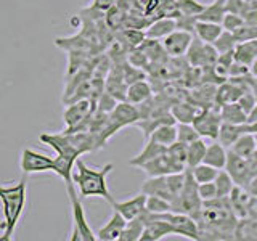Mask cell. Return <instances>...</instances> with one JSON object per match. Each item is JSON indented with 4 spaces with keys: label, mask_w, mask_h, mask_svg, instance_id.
Segmentation results:
<instances>
[{
    "label": "cell",
    "mask_w": 257,
    "mask_h": 241,
    "mask_svg": "<svg viewBox=\"0 0 257 241\" xmlns=\"http://www.w3.org/2000/svg\"><path fill=\"white\" fill-rule=\"evenodd\" d=\"M93 4H95L93 7L98 8V10H109L112 4H114V0H95Z\"/></svg>",
    "instance_id": "816d5d0a"
},
{
    "label": "cell",
    "mask_w": 257,
    "mask_h": 241,
    "mask_svg": "<svg viewBox=\"0 0 257 241\" xmlns=\"http://www.w3.org/2000/svg\"><path fill=\"white\" fill-rule=\"evenodd\" d=\"M198 195L201 201H211L217 198V190L214 182H206V183H198Z\"/></svg>",
    "instance_id": "bcb514c9"
},
{
    "label": "cell",
    "mask_w": 257,
    "mask_h": 241,
    "mask_svg": "<svg viewBox=\"0 0 257 241\" xmlns=\"http://www.w3.org/2000/svg\"><path fill=\"white\" fill-rule=\"evenodd\" d=\"M142 171L147 174L148 177H158V175H167V174H172V166L169 163V159L166 156V151L163 155H159L156 158L150 159L148 163H145L140 166Z\"/></svg>",
    "instance_id": "603a6c76"
},
{
    "label": "cell",
    "mask_w": 257,
    "mask_h": 241,
    "mask_svg": "<svg viewBox=\"0 0 257 241\" xmlns=\"http://www.w3.org/2000/svg\"><path fill=\"white\" fill-rule=\"evenodd\" d=\"M74 167H76V171L72 172V183L77 187L80 198L98 196V198L106 199L109 204L114 203V198L111 196V191L106 183V177L114 166L108 163L103 167L92 169V167H88L82 159L77 158Z\"/></svg>",
    "instance_id": "3957f363"
},
{
    "label": "cell",
    "mask_w": 257,
    "mask_h": 241,
    "mask_svg": "<svg viewBox=\"0 0 257 241\" xmlns=\"http://www.w3.org/2000/svg\"><path fill=\"white\" fill-rule=\"evenodd\" d=\"M233 52H235L236 61H241L249 66L257 58V37L244 40V42H238Z\"/></svg>",
    "instance_id": "f1b7e54d"
},
{
    "label": "cell",
    "mask_w": 257,
    "mask_h": 241,
    "mask_svg": "<svg viewBox=\"0 0 257 241\" xmlns=\"http://www.w3.org/2000/svg\"><path fill=\"white\" fill-rule=\"evenodd\" d=\"M74 156H64V155H56L53 158V171L56 175H60L64 180V183L72 182V167L76 164Z\"/></svg>",
    "instance_id": "83f0119b"
},
{
    "label": "cell",
    "mask_w": 257,
    "mask_h": 241,
    "mask_svg": "<svg viewBox=\"0 0 257 241\" xmlns=\"http://www.w3.org/2000/svg\"><path fill=\"white\" fill-rule=\"evenodd\" d=\"M222 24L209 23V21H198L195 24V36L206 44H214V40L222 34Z\"/></svg>",
    "instance_id": "484cf974"
},
{
    "label": "cell",
    "mask_w": 257,
    "mask_h": 241,
    "mask_svg": "<svg viewBox=\"0 0 257 241\" xmlns=\"http://www.w3.org/2000/svg\"><path fill=\"white\" fill-rule=\"evenodd\" d=\"M247 217H251V219H257V198H251V201H249Z\"/></svg>",
    "instance_id": "f907efd6"
},
{
    "label": "cell",
    "mask_w": 257,
    "mask_h": 241,
    "mask_svg": "<svg viewBox=\"0 0 257 241\" xmlns=\"http://www.w3.org/2000/svg\"><path fill=\"white\" fill-rule=\"evenodd\" d=\"M145 209L151 214H164L172 211V203L164 198L147 195V203H145Z\"/></svg>",
    "instance_id": "8d00e7d4"
},
{
    "label": "cell",
    "mask_w": 257,
    "mask_h": 241,
    "mask_svg": "<svg viewBox=\"0 0 257 241\" xmlns=\"http://www.w3.org/2000/svg\"><path fill=\"white\" fill-rule=\"evenodd\" d=\"M244 2H249V0H244Z\"/></svg>",
    "instance_id": "9f6ffc18"
},
{
    "label": "cell",
    "mask_w": 257,
    "mask_h": 241,
    "mask_svg": "<svg viewBox=\"0 0 257 241\" xmlns=\"http://www.w3.org/2000/svg\"><path fill=\"white\" fill-rule=\"evenodd\" d=\"M140 191L145 193V195H153V196L164 198L167 201H171V203H172V199H174L172 195H171V191H169L167 182H166V175L148 177V179L143 182Z\"/></svg>",
    "instance_id": "2e32d148"
},
{
    "label": "cell",
    "mask_w": 257,
    "mask_h": 241,
    "mask_svg": "<svg viewBox=\"0 0 257 241\" xmlns=\"http://www.w3.org/2000/svg\"><path fill=\"white\" fill-rule=\"evenodd\" d=\"M66 191H68L71 217H72V233L69 239L71 241H96V235L87 222L82 199H80V195L76 191L74 183L72 182L66 183Z\"/></svg>",
    "instance_id": "277c9868"
},
{
    "label": "cell",
    "mask_w": 257,
    "mask_h": 241,
    "mask_svg": "<svg viewBox=\"0 0 257 241\" xmlns=\"http://www.w3.org/2000/svg\"><path fill=\"white\" fill-rule=\"evenodd\" d=\"M246 2L244 0H225V10L228 13H238L243 15Z\"/></svg>",
    "instance_id": "c3c4849f"
},
{
    "label": "cell",
    "mask_w": 257,
    "mask_h": 241,
    "mask_svg": "<svg viewBox=\"0 0 257 241\" xmlns=\"http://www.w3.org/2000/svg\"><path fill=\"white\" fill-rule=\"evenodd\" d=\"M125 223H127V220L124 219V217L120 215L117 211H114V214L111 215V219L98 230V233H95L96 239H100V241H117L120 238V233H122Z\"/></svg>",
    "instance_id": "5bb4252c"
},
{
    "label": "cell",
    "mask_w": 257,
    "mask_h": 241,
    "mask_svg": "<svg viewBox=\"0 0 257 241\" xmlns=\"http://www.w3.org/2000/svg\"><path fill=\"white\" fill-rule=\"evenodd\" d=\"M246 123H247V124H257V104L252 108V111L247 114Z\"/></svg>",
    "instance_id": "f5cc1de1"
},
{
    "label": "cell",
    "mask_w": 257,
    "mask_h": 241,
    "mask_svg": "<svg viewBox=\"0 0 257 241\" xmlns=\"http://www.w3.org/2000/svg\"><path fill=\"white\" fill-rule=\"evenodd\" d=\"M236 44H238V42H236L235 36H233V32L223 29V31H222V34L214 40V44H212V45H214V48L217 50V53H225V52L233 50Z\"/></svg>",
    "instance_id": "74e56055"
},
{
    "label": "cell",
    "mask_w": 257,
    "mask_h": 241,
    "mask_svg": "<svg viewBox=\"0 0 257 241\" xmlns=\"http://www.w3.org/2000/svg\"><path fill=\"white\" fill-rule=\"evenodd\" d=\"M246 132V126L244 124H230V123H223L220 124L219 134H217V142L223 145L225 148H230L233 143L236 142V139Z\"/></svg>",
    "instance_id": "7402d4cb"
},
{
    "label": "cell",
    "mask_w": 257,
    "mask_h": 241,
    "mask_svg": "<svg viewBox=\"0 0 257 241\" xmlns=\"http://www.w3.org/2000/svg\"><path fill=\"white\" fill-rule=\"evenodd\" d=\"M20 167L24 175L52 172L53 171V158L37 153L31 148H24L20 158Z\"/></svg>",
    "instance_id": "30bf717a"
},
{
    "label": "cell",
    "mask_w": 257,
    "mask_h": 241,
    "mask_svg": "<svg viewBox=\"0 0 257 241\" xmlns=\"http://www.w3.org/2000/svg\"><path fill=\"white\" fill-rule=\"evenodd\" d=\"M249 71H251V74L254 76V77H257V58L249 64Z\"/></svg>",
    "instance_id": "db71d44e"
},
{
    "label": "cell",
    "mask_w": 257,
    "mask_h": 241,
    "mask_svg": "<svg viewBox=\"0 0 257 241\" xmlns=\"http://www.w3.org/2000/svg\"><path fill=\"white\" fill-rule=\"evenodd\" d=\"M225 13H227V10H225V0H214L212 4L204 5L203 12L196 16V20L220 24Z\"/></svg>",
    "instance_id": "f546056e"
},
{
    "label": "cell",
    "mask_w": 257,
    "mask_h": 241,
    "mask_svg": "<svg viewBox=\"0 0 257 241\" xmlns=\"http://www.w3.org/2000/svg\"><path fill=\"white\" fill-rule=\"evenodd\" d=\"M166 151V147L164 145H159L158 142L151 140V139H147V143L143 145V150L139 153L137 156H134L131 161H128V164L134 166V167H140L142 164L148 163L150 159L156 158L159 155H163Z\"/></svg>",
    "instance_id": "44dd1931"
},
{
    "label": "cell",
    "mask_w": 257,
    "mask_h": 241,
    "mask_svg": "<svg viewBox=\"0 0 257 241\" xmlns=\"http://www.w3.org/2000/svg\"><path fill=\"white\" fill-rule=\"evenodd\" d=\"M193 127L196 129L201 139H209V140H217V134L222 124V119L219 114V106L212 104L207 108H199L196 117L193 119Z\"/></svg>",
    "instance_id": "8992f818"
},
{
    "label": "cell",
    "mask_w": 257,
    "mask_h": 241,
    "mask_svg": "<svg viewBox=\"0 0 257 241\" xmlns=\"http://www.w3.org/2000/svg\"><path fill=\"white\" fill-rule=\"evenodd\" d=\"M199 108L195 103L188 101H177L171 106V114L174 116L175 123H183V124H191L193 119L196 117Z\"/></svg>",
    "instance_id": "d4e9b609"
},
{
    "label": "cell",
    "mask_w": 257,
    "mask_h": 241,
    "mask_svg": "<svg viewBox=\"0 0 257 241\" xmlns=\"http://www.w3.org/2000/svg\"><path fill=\"white\" fill-rule=\"evenodd\" d=\"M148 139L158 142L159 145H164V147L167 148L169 145H172L174 142H177V127H175V124L158 126L155 131L150 134Z\"/></svg>",
    "instance_id": "1f68e13d"
},
{
    "label": "cell",
    "mask_w": 257,
    "mask_h": 241,
    "mask_svg": "<svg viewBox=\"0 0 257 241\" xmlns=\"http://www.w3.org/2000/svg\"><path fill=\"white\" fill-rule=\"evenodd\" d=\"M26 177L12 187H4L0 185V203H2V215L4 219L0 222V230H4V235L0 241H12L13 233L21 220V215L26 206L28 196V185Z\"/></svg>",
    "instance_id": "7a4b0ae2"
},
{
    "label": "cell",
    "mask_w": 257,
    "mask_h": 241,
    "mask_svg": "<svg viewBox=\"0 0 257 241\" xmlns=\"http://www.w3.org/2000/svg\"><path fill=\"white\" fill-rule=\"evenodd\" d=\"M244 188H246V191H247L252 198H257V174L244 185Z\"/></svg>",
    "instance_id": "681fc988"
},
{
    "label": "cell",
    "mask_w": 257,
    "mask_h": 241,
    "mask_svg": "<svg viewBox=\"0 0 257 241\" xmlns=\"http://www.w3.org/2000/svg\"><path fill=\"white\" fill-rule=\"evenodd\" d=\"M145 228V220L143 217H135L132 220H127L125 227L120 233L119 241H139L142 236V231Z\"/></svg>",
    "instance_id": "836d02e7"
},
{
    "label": "cell",
    "mask_w": 257,
    "mask_h": 241,
    "mask_svg": "<svg viewBox=\"0 0 257 241\" xmlns=\"http://www.w3.org/2000/svg\"><path fill=\"white\" fill-rule=\"evenodd\" d=\"M193 40V34L182 29H175L171 34L166 36L163 39V48L167 53V56H172V58H182L187 53L188 47Z\"/></svg>",
    "instance_id": "8fae6325"
},
{
    "label": "cell",
    "mask_w": 257,
    "mask_h": 241,
    "mask_svg": "<svg viewBox=\"0 0 257 241\" xmlns=\"http://www.w3.org/2000/svg\"><path fill=\"white\" fill-rule=\"evenodd\" d=\"M214 183L217 190V198H228L233 187H235V182L231 180V177L225 169H220L219 174L215 175Z\"/></svg>",
    "instance_id": "d590c367"
},
{
    "label": "cell",
    "mask_w": 257,
    "mask_h": 241,
    "mask_svg": "<svg viewBox=\"0 0 257 241\" xmlns=\"http://www.w3.org/2000/svg\"><path fill=\"white\" fill-rule=\"evenodd\" d=\"M219 114L223 123H230V124H246V119H247V114L236 101L220 104Z\"/></svg>",
    "instance_id": "4316f807"
},
{
    "label": "cell",
    "mask_w": 257,
    "mask_h": 241,
    "mask_svg": "<svg viewBox=\"0 0 257 241\" xmlns=\"http://www.w3.org/2000/svg\"><path fill=\"white\" fill-rule=\"evenodd\" d=\"M122 69V77H124V82L128 85V84H132L135 82V80H140V79H145V72L139 68H135L132 66L131 63H125L124 64V68H120Z\"/></svg>",
    "instance_id": "ee69618b"
},
{
    "label": "cell",
    "mask_w": 257,
    "mask_h": 241,
    "mask_svg": "<svg viewBox=\"0 0 257 241\" xmlns=\"http://www.w3.org/2000/svg\"><path fill=\"white\" fill-rule=\"evenodd\" d=\"M223 169L228 172V175L231 177V180L235 182V185H239V187H244V185L255 175L249 159L241 158L235 155V153H231L230 150H227V163H225Z\"/></svg>",
    "instance_id": "ba28073f"
},
{
    "label": "cell",
    "mask_w": 257,
    "mask_h": 241,
    "mask_svg": "<svg viewBox=\"0 0 257 241\" xmlns=\"http://www.w3.org/2000/svg\"><path fill=\"white\" fill-rule=\"evenodd\" d=\"M127 61L132 64V66L135 68H139V69H147L150 66V60H148V56L145 55L139 47H135L134 50L131 52V55H128V58Z\"/></svg>",
    "instance_id": "b9f144b4"
},
{
    "label": "cell",
    "mask_w": 257,
    "mask_h": 241,
    "mask_svg": "<svg viewBox=\"0 0 257 241\" xmlns=\"http://www.w3.org/2000/svg\"><path fill=\"white\" fill-rule=\"evenodd\" d=\"M191 171V175L193 179L196 180V183H206V182H214L215 175L219 174V169H215L209 164H204V163H199L193 167H188Z\"/></svg>",
    "instance_id": "e575fe53"
},
{
    "label": "cell",
    "mask_w": 257,
    "mask_h": 241,
    "mask_svg": "<svg viewBox=\"0 0 257 241\" xmlns=\"http://www.w3.org/2000/svg\"><path fill=\"white\" fill-rule=\"evenodd\" d=\"M175 18H156L153 20L147 29H145V36L148 39H164L166 36L171 34L172 31H175Z\"/></svg>",
    "instance_id": "d6986e66"
},
{
    "label": "cell",
    "mask_w": 257,
    "mask_h": 241,
    "mask_svg": "<svg viewBox=\"0 0 257 241\" xmlns=\"http://www.w3.org/2000/svg\"><path fill=\"white\" fill-rule=\"evenodd\" d=\"M201 206H203V201H201V198L198 195V183L195 179H193L191 171L187 167L185 169L183 188L180 191V195L172 201V211L188 214L196 220V217L201 212Z\"/></svg>",
    "instance_id": "5b68a950"
},
{
    "label": "cell",
    "mask_w": 257,
    "mask_h": 241,
    "mask_svg": "<svg viewBox=\"0 0 257 241\" xmlns=\"http://www.w3.org/2000/svg\"><path fill=\"white\" fill-rule=\"evenodd\" d=\"M236 103L243 108V111L246 112V114H249V112L252 111V108L257 104V96L252 92V88H247V90H244L243 93H241V96L238 98Z\"/></svg>",
    "instance_id": "7bdbcfd3"
},
{
    "label": "cell",
    "mask_w": 257,
    "mask_h": 241,
    "mask_svg": "<svg viewBox=\"0 0 257 241\" xmlns=\"http://www.w3.org/2000/svg\"><path fill=\"white\" fill-rule=\"evenodd\" d=\"M231 153H235V155L241 156V158H249L252 155V153L257 150V145H255V140H254V135L252 134H241L236 142L231 145L228 148Z\"/></svg>",
    "instance_id": "4dcf8cb0"
},
{
    "label": "cell",
    "mask_w": 257,
    "mask_h": 241,
    "mask_svg": "<svg viewBox=\"0 0 257 241\" xmlns=\"http://www.w3.org/2000/svg\"><path fill=\"white\" fill-rule=\"evenodd\" d=\"M175 127H177V142H180L183 145H188V143L199 139V134L196 132V129L193 127V124L177 123Z\"/></svg>",
    "instance_id": "f35d334b"
},
{
    "label": "cell",
    "mask_w": 257,
    "mask_h": 241,
    "mask_svg": "<svg viewBox=\"0 0 257 241\" xmlns=\"http://www.w3.org/2000/svg\"><path fill=\"white\" fill-rule=\"evenodd\" d=\"M196 222L199 239L225 241L233 239L238 217L233 212L228 198H214L211 201H203Z\"/></svg>",
    "instance_id": "6da1fadb"
},
{
    "label": "cell",
    "mask_w": 257,
    "mask_h": 241,
    "mask_svg": "<svg viewBox=\"0 0 257 241\" xmlns=\"http://www.w3.org/2000/svg\"><path fill=\"white\" fill-rule=\"evenodd\" d=\"M163 217L169 223H171L174 235H180L183 238H188V239H193V241H199L198 222L193 219L191 215L171 211V212H164Z\"/></svg>",
    "instance_id": "9c48e42d"
},
{
    "label": "cell",
    "mask_w": 257,
    "mask_h": 241,
    "mask_svg": "<svg viewBox=\"0 0 257 241\" xmlns=\"http://www.w3.org/2000/svg\"><path fill=\"white\" fill-rule=\"evenodd\" d=\"M217 50L212 44H206L203 40H199L196 36H193V40L188 47L185 58H187L188 64L191 68H207L214 66L217 61Z\"/></svg>",
    "instance_id": "52a82bcc"
},
{
    "label": "cell",
    "mask_w": 257,
    "mask_h": 241,
    "mask_svg": "<svg viewBox=\"0 0 257 241\" xmlns=\"http://www.w3.org/2000/svg\"><path fill=\"white\" fill-rule=\"evenodd\" d=\"M246 74H251L247 64L236 61V60L231 63V66L228 69V77H241V76H246Z\"/></svg>",
    "instance_id": "7dc6e473"
},
{
    "label": "cell",
    "mask_w": 257,
    "mask_h": 241,
    "mask_svg": "<svg viewBox=\"0 0 257 241\" xmlns=\"http://www.w3.org/2000/svg\"><path fill=\"white\" fill-rule=\"evenodd\" d=\"M150 98H153V87L145 79L135 80V82L127 85L125 101L132 103V104H137V106H139V104L148 101Z\"/></svg>",
    "instance_id": "9a60e30c"
},
{
    "label": "cell",
    "mask_w": 257,
    "mask_h": 241,
    "mask_svg": "<svg viewBox=\"0 0 257 241\" xmlns=\"http://www.w3.org/2000/svg\"><path fill=\"white\" fill-rule=\"evenodd\" d=\"M254 135V140H255V145H257V132L255 134H252Z\"/></svg>",
    "instance_id": "11a10c76"
},
{
    "label": "cell",
    "mask_w": 257,
    "mask_h": 241,
    "mask_svg": "<svg viewBox=\"0 0 257 241\" xmlns=\"http://www.w3.org/2000/svg\"><path fill=\"white\" fill-rule=\"evenodd\" d=\"M166 156L172 166L174 172H183L187 169V145L180 142H174L166 148Z\"/></svg>",
    "instance_id": "ac0fdd59"
},
{
    "label": "cell",
    "mask_w": 257,
    "mask_h": 241,
    "mask_svg": "<svg viewBox=\"0 0 257 241\" xmlns=\"http://www.w3.org/2000/svg\"><path fill=\"white\" fill-rule=\"evenodd\" d=\"M233 239L257 241V219H251V217L238 219L235 231H233Z\"/></svg>",
    "instance_id": "cb8c5ba5"
},
{
    "label": "cell",
    "mask_w": 257,
    "mask_h": 241,
    "mask_svg": "<svg viewBox=\"0 0 257 241\" xmlns=\"http://www.w3.org/2000/svg\"><path fill=\"white\" fill-rule=\"evenodd\" d=\"M222 28L225 31H230V32H235L236 29H239L241 26L244 24V18L243 15H238V13H225L223 18H222Z\"/></svg>",
    "instance_id": "60d3db41"
},
{
    "label": "cell",
    "mask_w": 257,
    "mask_h": 241,
    "mask_svg": "<svg viewBox=\"0 0 257 241\" xmlns=\"http://www.w3.org/2000/svg\"><path fill=\"white\" fill-rule=\"evenodd\" d=\"M122 36L125 39V42L131 45L132 48L139 47L145 39H147V36H145V31H140V29H135V28H128L122 32Z\"/></svg>",
    "instance_id": "f6af8a7d"
},
{
    "label": "cell",
    "mask_w": 257,
    "mask_h": 241,
    "mask_svg": "<svg viewBox=\"0 0 257 241\" xmlns=\"http://www.w3.org/2000/svg\"><path fill=\"white\" fill-rule=\"evenodd\" d=\"M203 163L220 171V169L225 167V163H227V148H225L223 145H220L217 140H212L206 147Z\"/></svg>",
    "instance_id": "ffe728a7"
},
{
    "label": "cell",
    "mask_w": 257,
    "mask_h": 241,
    "mask_svg": "<svg viewBox=\"0 0 257 241\" xmlns=\"http://www.w3.org/2000/svg\"><path fill=\"white\" fill-rule=\"evenodd\" d=\"M177 8H179L180 15L198 16L201 12H203L204 4L198 2V0H177Z\"/></svg>",
    "instance_id": "ab89813d"
},
{
    "label": "cell",
    "mask_w": 257,
    "mask_h": 241,
    "mask_svg": "<svg viewBox=\"0 0 257 241\" xmlns=\"http://www.w3.org/2000/svg\"><path fill=\"white\" fill-rule=\"evenodd\" d=\"M206 147H207V143L204 142V139H201V137L198 140L187 145V166L188 167H193L199 163H203Z\"/></svg>",
    "instance_id": "d6a6232c"
},
{
    "label": "cell",
    "mask_w": 257,
    "mask_h": 241,
    "mask_svg": "<svg viewBox=\"0 0 257 241\" xmlns=\"http://www.w3.org/2000/svg\"><path fill=\"white\" fill-rule=\"evenodd\" d=\"M251 195L246 191L244 187H239V185H235L228 196L230 206L233 209V212L238 217V219H243V217H247V206L249 201H251Z\"/></svg>",
    "instance_id": "e0dca14e"
},
{
    "label": "cell",
    "mask_w": 257,
    "mask_h": 241,
    "mask_svg": "<svg viewBox=\"0 0 257 241\" xmlns=\"http://www.w3.org/2000/svg\"><path fill=\"white\" fill-rule=\"evenodd\" d=\"M145 203H147V195L145 193H139V195L132 196L131 199H125V201H114L111 206L114 211H117L120 215L124 217L125 220H132L135 217H140L145 212Z\"/></svg>",
    "instance_id": "4fadbf2b"
},
{
    "label": "cell",
    "mask_w": 257,
    "mask_h": 241,
    "mask_svg": "<svg viewBox=\"0 0 257 241\" xmlns=\"http://www.w3.org/2000/svg\"><path fill=\"white\" fill-rule=\"evenodd\" d=\"M39 140L48 145L50 148L56 151V155H64V156H74L80 158L82 155L72 147L71 139L66 132H60V134H40Z\"/></svg>",
    "instance_id": "7c38bea8"
}]
</instances>
